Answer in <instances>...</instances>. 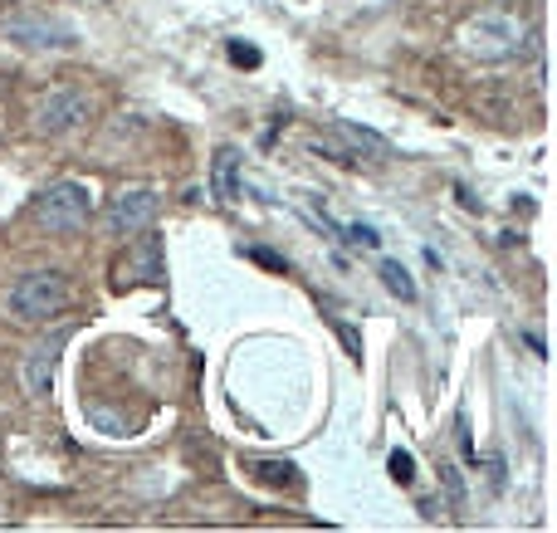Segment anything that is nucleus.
I'll return each mask as SVG.
<instances>
[{"label": "nucleus", "mask_w": 557, "mask_h": 533, "mask_svg": "<svg viewBox=\"0 0 557 533\" xmlns=\"http://www.w3.org/2000/svg\"><path fill=\"white\" fill-rule=\"evenodd\" d=\"M64 304H69V280L59 270H34L10 289V309H15V319H25V323L54 319V313H64Z\"/></svg>", "instance_id": "nucleus-2"}, {"label": "nucleus", "mask_w": 557, "mask_h": 533, "mask_svg": "<svg viewBox=\"0 0 557 533\" xmlns=\"http://www.w3.org/2000/svg\"><path fill=\"white\" fill-rule=\"evenodd\" d=\"M469 54L479 59H514L524 50V20L518 15H504V10H489V15H475L465 30H459Z\"/></svg>", "instance_id": "nucleus-3"}, {"label": "nucleus", "mask_w": 557, "mask_h": 533, "mask_svg": "<svg viewBox=\"0 0 557 533\" xmlns=\"http://www.w3.org/2000/svg\"><path fill=\"white\" fill-rule=\"evenodd\" d=\"M156 221V191H123L108 205V230L113 235H142Z\"/></svg>", "instance_id": "nucleus-6"}, {"label": "nucleus", "mask_w": 557, "mask_h": 533, "mask_svg": "<svg viewBox=\"0 0 557 533\" xmlns=\"http://www.w3.org/2000/svg\"><path fill=\"white\" fill-rule=\"evenodd\" d=\"M230 64H240V69H260V50L254 44H230Z\"/></svg>", "instance_id": "nucleus-14"}, {"label": "nucleus", "mask_w": 557, "mask_h": 533, "mask_svg": "<svg viewBox=\"0 0 557 533\" xmlns=\"http://www.w3.org/2000/svg\"><path fill=\"white\" fill-rule=\"evenodd\" d=\"M333 132H337V138H343L353 152H367V157H377V162H382L386 152H392V148H386V138H382V132H372V128H357V123H333Z\"/></svg>", "instance_id": "nucleus-9"}, {"label": "nucleus", "mask_w": 557, "mask_h": 533, "mask_svg": "<svg viewBox=\"0 0 557 533\" xmlns=\"http://www.w3.org/2000/svg\"><path fill=\"white\" fill-rule=\"evenodd\" d=\"M386 470H392V480L401 484H416V460H411V451H392V460H386Z\"/></svg>", "instance_id": "nucleus-12"}, {"label": "nucleus", "mask_w": 557, "mask_h": 533, "mask_svg": "<svg viewBox=\"0 0 557 533\" xmlns=\"http://www.w3.org/2000/svg\"><path fill=\"white\" fill-rule=\"evenodd\" d=\"M10 40H20V44H30V50H59V44H69L74 34H69V25H59V20H44V15H15L5 25Z\"/></svg>", "instance_id": "nucleus-7"}, {"label": "nucleus", "mask_w": 557, "mask_h": 533, "mask_svg": "<svg viewBox=\"0 0 557 533\" xmlns=\"http://www.w3.org/2000/svg\"><path fill=\"white\" fill-rule=\"evenodd\" d=\"M440 490H445V504L450 509H465V480H459V470L450 465V460H440Z\"/></svg>", "instance_id": "nucleus-11"}, {"label": "nucleus", "mask_w": 557, "mask_h": 533, "mask_svg": "<svg viewBox=\"0 0 557 533\" xmlns=\"http://www.w3.org/2000/svg\"><path fill=\"white\" fill-rule=\"evenodd\" d=\"M89 113H93V99L83 89H50V93L34 99L30 123H34V132H44V138H59V132L83 128V123H89Z\"/></svg>", "instance_id": "nucleus-4"}, {"label": "nucleus", "mask_w": 557, "mask_h": 533, "mask_svg": "<svg viewBox=\"0 0 557 533\" xmlns=\"http://www.w3.org/2000/svg\"><path fill=\"white\" fill-rule=\"evenodd\" d=\"M211 196L230 205L240 196V148H215V162H211Z\"/></svg>", "instance_id": "nucleus-8"}, {"label": "nucleus", "mask_w": 557, "mask_h": 533, "mask_svg": "<svg viewBox=\"0 0 557 533\" xmlns=\"http://www.w3.org/2000/svg\"><path fill=\"white\" fill-rule=\"evenodd\" d=\"M89 211H93V196L83 181H54L50 191L34 196V221L54 235H74V230L89 225Z\"/></svg>", "instance_id": "nucleus-1"}, {"label": "nucleus", "mask_w": 557, "mask_h": 533, "mask_svg": "<svg viewBox=\"0 0 557 533\" xmlns=\"http://www.w3.org/2000/svg\"><path fill=\"white\" fill-rule=\"evenodd\" d=\"M250 260L269 264V270H284V260H278V254H269V250H250Z\"/></svg>", "instance_id": "nucleus-18"}, {"label": "nucleus", "mask_w": 557, "mask_h": 533, "mask_svg": "<svg viewBox=\"0 0 557 533\" xmlns=\"http://www.w3.org/2000/svg\"><path fill=\"white\" fill-rule=\"evenodd\" d=\"M377 274H382V284L392 289V294L401 299V304H411V299H416V280H411V274H406L396 260H382V270H377Z\"/></svg>", "instance_id": "nucleus-10"}, {"label": "nucleus", "mask_w": 557, "mask_h": 533, "mask_svg": "<svg viewBox=\"0 0 557 533\" xmlns=\"http://www.w3.org/2000/svg\"><path fill=\"white\" fill-rule=\"evenodd\" d=\"M337 235H343L347 240V245H362V250H377L382 245V235H377V230H372V225H347V230H337Z\"/></svg>", "instance_id": "nucleus-13"}, {"label": "nucleus", "mask_w": 557, "mask_h": 533, "mask_svg": "<svg viewBox=\"0 0 557 533\" xmlns=\"http://www.w3.org/2000/svg\"><path fill=\"white\" fill-rule=\"evenodd\" d=\"M337 338H343V343H347V353H353V357L362 362V343H357V333L347 328V323H343V328H337Z\"/></svg>", "instance_id": "nucleus-16"}, {"label": "nucleus", "mask_w": 557, "mask_h": 533, "mask_svg": "<svg viewBox=\"0 0 557 533\" xmlns=\"http://www.w3.org/2000/svg\"><path fill=\"white\" fill-rule=\"evenodd\" d=\"M455 441H459V451H465V460H479L475 455V441H469V416H465V411L455 416Z\"/></svg>", "instance_id": "nucleus-15"}, {"label": "nucleus", "mask_w": 557, "mask_h": 533, "mask_svg": "<svg viewBox=\"0 0 557 533\" xmlns=\"http://www.w3.org/2000/svg\"><path fill=\"white\" fill-rule=\"evenodd\" d=\"M489 480L494 490H504V455H489Z\"/></svg>", "instance_id": "nucleus-17"}, {"label": "nucleus", "mask_w": 557, "mask_h": 533, "mask_svg": "<svg viewBox=\"0 0 557 533\" xmlns=\"http://www.w3.org/2000/svg\"><path fill=\"white\" fill-rule=\"evenodd\" d=\"M74 338V328H54L50 338H40V343L25 353V362H20V377H25V392L30 396H44L54 382V362H59V347Z\"/></svg>", "instance_id": "nucleus-5"}]
</instances>
